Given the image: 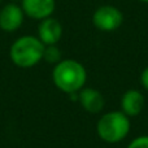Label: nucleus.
Returning a JSON list of instances; mask_svg holds the SVG:
<instances>
[{"instance_id":"f257e3e1","label":"nucleus","mask_w":148,"mask_h":148,"mask_svg":"<svg viewBox=\"0 0 148 148\" xmlns=\"http://www.w3.org/2000/svg\"><path fill=\"white\" fill-rule=\"evenodd\" d=\"M52 81L60 91L68 95L79 92L87 82L86 68L77 60H61L52 70Z\"/></svg>"},{"instance_id":"f03ea898","label":"nucleus","mask_w":148,"mask_h":148,"mask_svg":"<svg viewBox=\"0 0 148 148\" xmlns=\"http://www.w3.org/2000/svg\"><path fill=\"white\" fill-rule=\"evenodd\" d=\"M44 44L38 36L23 35L13 42L9 49L12 62L18 68L29 69L43 60Z\"/></svg>"},{"instance_id":"7ed1b4c3","label":"nucleus","mask_w":148,"mask_h":148,"mask_svg":"<svg viewBox=\"0 0 148 148\" xmlns=\"http://www.w3.org/2000/svg\"><path fill=\"white\" fill-rule=\"evenodd\" d=\"M130 129V118L121 110H110L104 113L96 123L97 136L108 144H116L126 139Z\"/></svg>"},{"instance_id":"20e7f679","label":"nucleus","mask_w":148,"mask_h":148,"mask_svg":"<svg viewBox=\"0 0 148 148\" xmlns=\"http://www.w3.org/2000/svg\"><path fill=\"white\" fill-rule=\"evenodd\" d=\"M123 14L118 8L113 5H101L92 14V23L100 31L110 33L122 25Z\"/></svg>"},{"instance_id":"39448f33","label":"nucleus","mask_w":148,"mask_h":148,"mask_svg":"<svg viewBox=\"0 0 148 148\" xmlns=\"http://www.w3.org/2000/svg\"><path fill=\"white\" fill-rule=\"evenodd\" d=\"M25 13L18 3H8L0 9V29L5 33H14L22 26Z\"/></svg>"},{"instance_id":"423d86ee","label":"nucleus","mask_w":148,"mask_h":148,"mask_svg":"<svg viewBox=\"0 0 148 148\" xmlns=\"http://www.w3.org/2000/svg\"><path fill=\"white\" fill-rule=\"evenodd\" d=\"M20 5L25 16L33 20L42 21L52 16L56 8V1L55 0H21Z\"/></svg>"},{"instance_id":"0eeeda50","label":"nucleus","mask_w":148,"mask_h":148,"mask_svg":"<svg viewBox=\"0 0 148 148\" xmlns=\"http://www.w3.org/2000/svg\"><path fill=\"white\" fill-rule=\"evenodd\" d=\"M62 36V25L59 20L51 17L44 18L38 26V38L44 46L57 44Z\"/></svg>"},{"instance_id":"6e6552de","label":"nucleus","mask_w":148,"mask_h":148,"mask_svg":"<svg viewBox=\"0 0 148 148\" xmlns=\"http://www.w3.org/2000/svg\"><path fill=\"white\" fill-rule=\"evenodd\" d=\"M78 101L81 107L88 113H100L104 109L105 99L100 91L92 87L84 86L81 91L78 92Z\"/></svg>"},{"instance_id":"1a4fd4ad","label":"nucleus","mask_w":148,"mask_h":148,"mask_svg":"<svg viewBox=\"0 0 148 148\" xmlns=\"http://www.w3.org/2000/svg\"><path fill=\"white\" fill-rule=\"evenodd\" d=\"M146 104L144 96L139 90H127L121 97V112H123L129 118L136 117L142 113Z\"/></svg>"},{"instance_id":"9d476101","label":"nucleus","mask_w":148,"mask_h":148,"mask_svg":"<svg viewBox=\"0 0 148 148\" xmlns=\"http://www.w3.org/2000/svg\"><path fill=\"white\" fill-rule=\"evenodd\" d=\"M43 60H46L49 64H55V65L59 61H61V51H60V48L57 47V44H52V46L44 47Z\"/></svg>"},{"instance_id":"9b49d317","label":"nucleus","mask_w":148,"mask_h":148,"mask_svg":"<svg viewBox=\"0 0 148 148\" xmlns=\"http://www.w3.org/2000/svg\"><path fill=\"white\" fill-rule=\"evenodd\" d=\"M127 148H148V135H140L134 138L127 144Z\"/></svg>"},{"instance_id":"f8f14e48","label":"nucleus","mask_w":148,"mask_h":148,"mask_svg":"<svg viewBox=\"0 0 148 148\" xmlns=\"http://www.w3.org/2000/svg\"><path fill=\"white\" fill-rule=\"evenodd\" d=\"M140 83L143 86V88L148 91V66L144 68L143 72L140 74Z\"/></svg>"},{"instance_id":"ddd939ff","label":"nucleus","mask_w":148,"mask_h":148,"mask_svg":"<svg viewBox=\"0 0 148 148\" xmlns=\"http://www.w3.org/2000/svg\"><path fill=\"white\" fill-rule=\"evenodd\" d=\"M9 1H12V3H18V1H20L21 3V0H9Z\"/></svg>"},{"instance_id":"4468645a","label":"nucleus","mask_w":148,"mask_h":148,"mask_svg":"<svg viewBox=\"0 0 148 148\" xmlns=\"http://www.w3.org/2000/svg\"><path fill=\"white\" fill-rule=\"evenodd\" d=\"M139 1H143V3H148V0H139Z\"/></svg>"},{"instance_id":"2eb2a0df","label":"nucleus","mask_w":148,"mask_h":148,"mask_svg":"<svg viewBox=\"0 0 148 148\" xmlns=\"http://www.w3.org/2000/svg\"><path fill=\"white\" fill-rule=\"evenodd\" d=\"M0 3H1V0H0Z\"/></svg>"}]
</instances>
